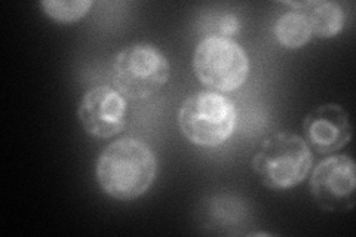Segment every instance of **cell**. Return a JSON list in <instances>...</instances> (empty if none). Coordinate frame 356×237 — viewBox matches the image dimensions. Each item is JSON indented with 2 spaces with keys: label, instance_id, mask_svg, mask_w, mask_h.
Here are the masks:
<instances>
[{
  "label": "cell",
  "instance_id": "cell-10",
  "mask_svg": "<svg viewBox=\"0 0 356 237\" xmlns=\"http://www.w3.org/2000/svg\"><path fill=\"white\" fill-rule=\"evenodd\" d=\"M276 40L284 48L298 49L312 39V27L305 13L291 10L277 18L273 27Z\"/></svg>",
  "mask_w": 356,
  "mask_h": 237
},
{
  "label": "cell",
  "instance_id": "cell-12",
  "mask_svg": "<svg viewBox=\"0 0 356 237\" xmlns=\"http://www.w3.org/2000/svg\"><path fill=\"white\" fill-rule=\"evenodd\" d=\"M239 30V22L236 17L227 15L226 18L221 19V33L222 36H230L233 33H236Z\"/></svg>",
  "mask_w": 356,
  "mask_h": 237
},
{
  "label": "cell",
  "instance_id": "cell-4",
  "mask_svg": "<svg viewBox=\"0 0 356 237\" xmlns=\"http://www.w3.org/2000/svg\"><path fill=\"white\" fill-rule=\"evenodd\" d=\"M170 73V61L158 48L137 43L116 55L113 83L129 99H147L168 83Z\"/></svg>",
  "mask_w": 356,
  "mask_h": 237
},
{
  "label": "cell",
  "instance_id": "cell-9",
  "mask_svg": "<svg viewBox=\"0 0 356 237\" xmlns=\"http://www.w3.org/2000/svg\"><path fill=\"white\" fill-rule=\"evenodd\" d=\"M306 15L310 22L312 35L322 39L337 36L346 21L343 6L337 2H325V0H315Z\"/></svg>",
  "mask_w": 356,
  "mask_h": 237
},
{
  "label": "cell",
  "instance_id": "cell-3",
  "mask_svg": "<svg viewBox=\"0 0 356 237\" xmlns=\"http://www.w3.org/2000/svg\"><path fill=\"white\" fill-rule=\"evenodd\" d=\"M235 126V104L214 91L193 94L178 111V128L187 141L196 145L217 147L230 138Z\"/></svg>",
  "mask_w": 356,
  "mask_h": 237
},
{
  "label": "cell",
  "instance_id": "cell-11",
  "mask_svg": "<svg viewBox=\"0 0 356 237\" xmlns=\"http://www.w3.org/2000/svg\"><path fill=\"white\" fill-rule=\"evenodd\" d=\"M44 14L63 24H72L82 19L92 6L89 0H43L40 3Z\"/></svg>",
  "mask_w": 356,
  "mask_h": 237
},
{
  "label": "cell",
  "instance_id": "cell-1",
  "mask_svg": "<svg viewBox=\"0 0 356 237\" xmlns=\"http://www.w3.org/2000/svg\"><path fill=\"white\" fill-rule=\"evenodd\" d=\"M158 174V159L150 147L136 138L111 142L99 154L97 181L116 200H134L146 195Z\"/></svg>",
  "mask_w": 356,
  "mask_h": 237
},
{
  "label": "cell",
  "instance_id": "cell-2",
  "mask_svg": "<svg viewBox=\"0 0 356 237\" xmlns=\"http://www.w3.org/2000/svg\"><path fill=\"white\" fill-rule=\"evenodd\" d=\"M312 152L306 141L291 132L267 137L252 159V169L270 190H286L303 183L312 167Z\"/></svg>",
  "mask_w": 356,
  "mask_h": 237
},
{
  "label": "cell",
  "instance_id": "cell-6",
  "mask_svg": "<svg viewBox=\"0 0 356 237\" xmlns=\"http://www.w3.org/2000/svg\"><path fill=\"white\" fill-rule=\"evenodd\" d=\"M310 191L316 205L327 212L344 213L355 208L356 169L350 156H331L312 172Z\"/></svg>",
  "mask_w": 356,
  "mask_h": 237
},
{
  "label": "cell",
  "instance_id": "cell-5",
  "mask_svg": "<svg viewBox=\"0 0 356 237\" xmlns=\"http://www.w3.org/2000/svg\"><path fill=\"white\" fill-rule=\"evenodd\" d=\"M193 70L205 86L232 92L250 74V60L239 43L225 36H211L199 42L193 55Z\"/></svg>",
  "mask_w": 356,
  "mask_h": 237
},
{
  "label": "cell",
  "instance_id": "cell-7",
  "mask_svg": "<svg viewBox=\"0 0 356 237\" xmlns=\"http://www.w3.org/2000/svg\"><path fill=\"white\" fill-rule=\"evenodd\" d=\"M127 101L118 89L102 85L83 95L77 117L86 133L106 140L120 133L127 123Z\"/></svg>",
  "mask_w": 356,
  "mask_h": 237
},
{
  "label": "cell",
  "instance_id": "cell-8",
  "mask_svg": "<svg viewBox=\"0 0 356 237\" xmlns=\"http://www.w3.org/2000/svg\"><path fill=\"white\" fill-rule=\"evenodd\" d=\"M305 141L318 154H332L352 138L350 117L346 108L328 103L312 110L303 122Z\"/></svg>",
  "mask_w": 356,
  "mask_h": 237
}]
</instances>
